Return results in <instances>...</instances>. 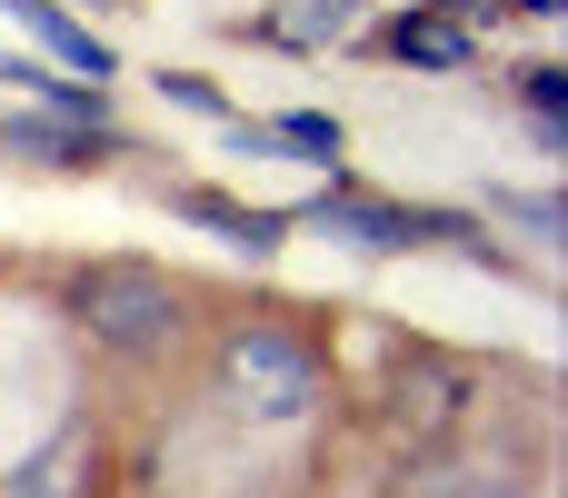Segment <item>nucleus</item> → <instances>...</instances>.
<instances>
[{"label":"nucleus","mask_w":568,"mask_h":498,"mask_svg":"<svg viewBox=\"0 0 568 498\" xmlns=\"http://www.w3.org/2000/svg\"><path fill=\"white\" fill-rule=\"evenodd\" d=\"M150 100H160V110H180V120H210V130L240 110V100H230L210 70H150Z\"/></svg>","instance_id":"obj_13"},{"label":"nucleus","mask_w":568,"mask_h":498,"mask_svg":"<svg viewBox=\"0 0 568 498\" xmlns=\"http://www.w3.org/2000/svg\"><path fill=\"white\" fill-rule=\"evenodd\" d=\"M469 210H479V220H509L529 250L559 240V190H499V180H489V200H469Z\"/></svg>","instance_id":"obj_12"},{"label":"nucleus","mask_w":568,"mask_h":498,"mask_svg":"<svg viewBox=\"0 0 568 498\" xmlns=\"http://www.w3.org/2000/svg\"><path fill=\"white\" fill-rule=\"evenodd\" d=\"M120 429L100 409V389L80 409H60L20 459H0V498H120Z\"/></svg>","instance_id":"obj_4"},{"label":"nucleus","mask_w":568,"mask_h":498,"mask_svg":"<svg viewBox=\"0 0 568 498\" xmlns=\"http://www.w3.org/2000/svg\"><path fill=\"white\" fill-rule=\"evenodd\" d=\"M509 100L529 110L539 150H568V70H559V60H529V70H509Z\"/></svg>","instance_id":"obj_11"},{"label":"nucleus","mask_w":568,"mask_h":498,"mask_svg":"<svg viewBox=\"0 0 568 498\" xmlns=\"http://www.w3.org/2000/svg\"><path fill=\"white\" fill-rule=\"evenodd\" d=\"M110 160H150L110 110H30V100H0V170H50V180H90Z\"/></svg>","instance_id":"obj_5"},{"label":"nucleus","mask_w":568,"mask_h":498,"mask_svg":"<svg viewBox=\"0 0 568 498\" xmlns=\"http://www.w3.org/2000/svg\"><path fill=\"white\" fill-rule=\"evenodd\" d=\"M0 10H10V30L30 40V60H50V70L90 80V90H110V80H120V50L100 40V20H90V10H70V0H0Z\"/></svg>","instance_id":"obj_8"},{"label":"nucleus","mask_w":568,"mask_h":498,"mask_svg":"<svg viewBox=\"0 0 568 498\" xmlns=\"http://www.w3.org/2000/svg\"><path fill=\"white\" fill-rule=\"evenodd\" d=\"M190 409L260 449V439H310L339 409V349L310 309H230L190 339Z\"/></svg>","instance_id":"obj_1"},{"label":"nucleus","mask_w":568,"mask_h":498,"mask_svg":"<svg viewBox=\"0 0 568 498\" xmlns=\"http://www.w3.org/2000/svg\"><path fill=\"white\" fill-rule=\"evenodd\" d=\"M349 20H359V0H280V10L230 20V40H260V50H329V40H349Z\"/></svg>","instance_id":"obj_9"},{"label":"nucleus","mask_w":568,"mask_h":498,"mask_svg":"<svg viewBox=\"0 0 568 498\" xmlns=\"http://www.w3.org/2000/svg\"><path fill=\"white\" fill-rule=\"evenodd\" d=\"M50 309H60L70 349L110 379H160L200 339V289L160 260H80L50 280Z\"/></svg>","instance_id":"obj_2"},{"label":"nucleus","mask_w":568,"mask_h":498,"mask_svg":"<svg viewBox=\"0 0 568 498\" xmlns=\"http://www.w3.org/2000/svg\"><path fill=\"white\" fill-rule=\"evenodd\" d=\"M260 130H270V150H280V160L349 170V120H339V110H280V120H260Z\"/></svg>","instance_id":"obj_10"},{"label":"nucleus","mask_w":568,"mask_h":498,"mask_svg":"<svg viewBox=\"0 0 568 498\" xmlns=\"http://www.w3.org/2000/svg\"><path fill=\"white\" fill-rule=\"evenodd\" d=\"M369 50L399 60V70H419V80H469V70L489 60V40H479L469 20H449V0H409V10H389V20L369 30Z\"/></svg>","instance_id":"obj_7"},{"label":"nucleus","mask_w":568,"mask_h":498,"mask_svg":"<svg viewBox=\"0 0 568 498\" xmlns=\"http://www.w3.org/2000/svg\"><path fill=\"white\" fill-rule=\"evenodd\" d=\"M489 409H499L489 399V369L459 359V349H439V339H399L389 349V379L369 389V429L389 449H429V439H449V429H469Z\"/></svg>","instance_id":"obj_3"},{"label":"nucleus","mask_w":568,"mask_h":498,"mask_svg":"<svg viewBox=\"0 0 568 498\" xmlns=\"http://www.w3.org/2000/svg\"><path fill=\"white\" fill-rule=\"evenodd\" d=\"M250 498H300V479H280V489H250Z\"/></svg>","instance_id":"obj_14"},{"label":"nucleus","mask_w":568,"mask_h":498,"mask_svg":"<svg viewBox=\"0 0 568 498\" xmlns=\"http://www.w3.org/2000/svg\"><path fill=\"white\" fill-rule=\"evenodd\" d=\"M150 200L170 210V220H190V230H210L230 260H250V270H270L300 230H290V210H250V200H230V190H210V180H150Z\"/></svg>","instance_id":"obj_6"}]
</instances>
